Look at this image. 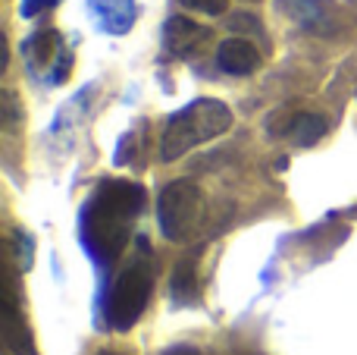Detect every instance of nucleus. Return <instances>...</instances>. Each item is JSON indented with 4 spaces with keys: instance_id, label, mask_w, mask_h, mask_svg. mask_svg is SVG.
<instances>
[{
    "instance_id": "nucleus-1",
    "label": "nucleus",
    "mask_w": 357,
    "mask_h": 355,
    "mask_svg": "<svg viewBox=\"0 0 357 355\" xmlns=\"http://www.w3.org/2000/svg\"><path fill=\"white\" fill-rule=\"evenodd\" d=\"M142 205L144 189L123 180L104 182L98 195L88 201V208L82 211V242L98 264L110 268L116 261L129 233V220L142 211Z\"/></svg>"
},
{
    "instance_id": "nucleus-2",
    "label": "nucleus",
    "mask_w": 357,
    "mask_h": 355,
    "mask_svg": "<svg viewBox=\"0 0 357 355\" xmlns=\"http://www.w3.org/2000/svg\"><path fill=\"white\" fill-rule=\"evenodd\" d=\"M232 126V110L216 98H197L188 107L169 117V126L163 132L160 157L163 161H176V157L188 154L191 148L210 142V138L229 132Z\"/></svg>"
},
{
    "instance_id": "nucleus-3",
    "label": "nucleus",
    "mask_w": 357,
    "mask_h": 355,
    "mask_svg": "<svg viewBox=\"0 0 357 355\" xmlns=\"http://www.w3.org/2000/svg\"><path fill=\"white\" fill-rule=\"evenodd\" d=\"M157 220L169 242H185L201 220V189L191 180L169 182L157 201Z\"/></svg>"
},
{
    "instance_id": "nucleus-4",
    "label": "nucleus",
    "mask_w": 357,
    "mask_h": 355,
    "mask_svg": "<svg viewBox=\"0 0 357 355\" xmlns=\"http://www.w3.org/2000/svg\"><path fill=\"white\" fill-rule=\"evenodd\" d=\"M151 287H154V277L144 264L135 261L123 270V277L113 283L110 299H107V321L113 331H129L142 318L151 299Z\"/></svg>"
},
{
    "instance_id": "nucleus-5",
    "label": "nucleus",
    "mask_w": 357,
    "mask_h": 355,
    "mask_svg": "<svg viewBox=\"0 0 357 355\" xmlns=\"http://www.w3.org/2000/svg\"><path fill=\"white\" fill-rule=\"evenodd\" d=\"M207 38H210L207 29H201L197 22H191V19H185V16H173V19H167V25H163V44H167V50L173 57L197 54Z\"/></svg>"
},
{
    "instance_id": "nucleus-6",
    "label": "nucleus",
    "mask_w": 357,
    "mask_h": 355,
    "mask_svg": "<svg viewBox=\"0 0 357 355\" xmlns=\"http://www.w3.org/2000/svg\"><path fill=\"white\" fill-rule=\"evenodd\" d=\"M3 337H6V346L16 355H38L35 340H31L29 327H25L22 314H19V308H16L13 283H6V293H3Z\"/></svg>"
},
{
    "instance_id": "nucleus-7",
    "label": "nucleus",
    "mask_w": 357,
    "mask_h": 355,
    "mask_svg": "<svg viewBox=\"0 0 357 355\" xmlns=\"http://www.w3.org/2000/svg\"><path fill=\"white\" fill-rule=\"evenodd\" d=\"M216 63L229 75H248L260 66V50L251 41H245V38H229L216 50Z\"/></svg>"
},
{
    "instance_id": "nucleus-8",
    "label": "nucleus",
    "mask_w": 357,
    "mask_h": 355,
    "mask_svg": "<svg viewBox=\"0 0 357 355\" xmlns=\"http://www.w3.org/2000/svg\"><path fill=\"white\" fill-rule=\"evenodd\" d=\"M88 10L98 19V29L110 35H123L135 22V0H91Z\"/></svg>"
},
{
    "instance_id": "nucleus-9",
    "label": "nucleus",
    "mask_w": 357,
    "mask_h": 355,
    "mask_svg": "<svg viewBox=\"0 0 357 355\" xmlns=\"http://www.w3.org/2000/svg\"><path fill=\"white\" fill-rule=\"evenodd\" d=\"M169 293H173L176 305H195L197 302V261H195V255L176 264L173 280H169Z\"/></svg>"
},
{
    "instance_id": "nucleus-10",
    "label": "nucleus",
    "mask_w": 357,
    "mask_h": 355,
    "mask_svg": "<svg viewBox=\"0 0 357 355\" xmlns=\"http://www.w3.org/2000/svg\"><path fill=\"white\" fill-rule=\"evenodd\" d=\"M56 44H60V35H56V31H38V35H31L29 41H25L22 54L29 57V63L35 69H44L50 60H54Z\"/></svg>"
},
{
    "instance_id": "nucleus-11",
    "label": "nucleus",
    "mask_w": 357,
    "mask_h": 355,
    "mask_svg": "<svg viewBox=\"0 0 357 355\" xmlns=\"http://www.w3.org/2000/svg\"><path fill=\"white\" fill-rule=\"evenodd\" d=\"M289 129H291V138H295L301 148H310V145H317L326 136V119L317 117V113H298Z\"/></svg>"
},
{
    "instance_id": "nucleus-12",
    "label": "nucleus",
    "mask_w": 357,
    "mask_h": 355,
    "mask_svg": "<svg viewBox=\"0 0 357 355\" xmlns=\"http://www.w3.org/2000/svg\"><path fill=\"white\" fill-rule=\"evenodd\" d=\"M182 3L191 6V10H197V13H207V16H222L229 0H182Z\"/></svg>"
},
{
    "instance_id": "nucleus-13",
    "label": "nucleus",
    "mask_w": 357,
    "mask_h": 355,
    "mask_svg": "<svg viewBox=\"0 0 357 355\" xmlns=\"http://www.w3.org/2000/svg\"><path fill=\"white\" fill-rule=\"evenodd\" d=\"M13 239H16V245H19V270H29L31 268V236L25 230H16Z\"/></svg>"
},
{
    "instance_id": "nucleus-14",
    "label": "nucleus",
    "mask_w": 357,
    "mask_h": 355,
    "mask_svg": "<svg viewBox=\"0 0 357 355\" xmlns=\"http://www.w3.org/2000/svg\"><path fill=\"white\" fill-rule=\"evenodd\" d=\"M56 6V0H22V16H38L41 10Z\"/></svg>"
},
{
    "instance_id": "nucleus-15",
    "label": "nucleus",
    "mask_w": 357,
    "mask_h": 355,
    "mask_svg": "<svg viewBox=\"0 0 357 355\" xmlns=\"http://www.w3.org/2000/svg\"><path fill=\"white\" fill-rule=\"evenodd\" d=\"M3 107H6V126H16L19 110H16V98H13V92H3Z\"/></svg>"
},
{
    "instance_id": "nucleus-16",
    "label": "nucleus",
    "mask_w": 357,
    "mask_h": 355,
    "mask_svg": "<svg viewBox=\"0 0 357 355\" xmlns=\"http://www.w3.org/2000/svg\"><path fill=\"white\" fill-rule=\"evenodd\" d=\"M173 355H195V352H173Z\"/></svg>"
},
{
    "instance_id": "nucleus-17",
    "label": "nucleus",
    "mask_w": 357,
    "mask_h": 355,
    "mask_svg": "<svg viewBox=\"0 0 357 355\" xmlns=\"http://www.w3.org/2000/svg\"><path fill=\"white\" fill-rule=\"evenodd\" d=\"M104 355H116V352H104Z\"/></svg>"
}]
</instances>
